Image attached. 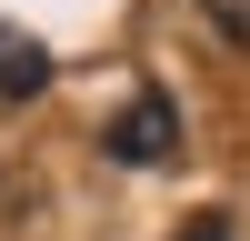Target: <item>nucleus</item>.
<instances>
[{
	"label": "nucleus",
	"mask_w": 250,
	"mask_h": 241,
	"mask_svg": "<svg viewBox=\"0 0 250 241\" xmlns=\"http://www.w3.org/2000/svg\"><path fill=\"white\" fill-rule=\"evenodd\" d=\"M110 151H120V161H170V151H180V111H170L160 91H130V111L110 120Z\"/></svg>",
	"instance_id": "f257e3e1"
},
{
	"label": "nucleus",
	"mask_w": 250,
	"mask_h": 241,
	"mask_svg": "<svg viewBox=\"0 0 250 241\" xmlns=\"http://www.w3.org/2000/svg\"><path fill=\"white\" fill-rule=\"evenodd\" d=\"M30 91H50V50L0 20V100H30Z\"/></svg>",
	"instance_id": "f03ea898"
},
{
	"label": "nucleus",
	"mask_w": 250,
	"mask_h": 241,
	"mask_svg": "<svg viewBox=\"0 0 250 241\" xmlns=\"http://www.w3.org/2000/svg\"><path fill=\"white\" fill-rule=\"evenodd\" d=\"M200 10H210V20H220L230 40H250V0H200Z\"/></svg>",
	"instance_id": "7ed1b4c3"
},
{
	"label": "nucleus",
	"mask_w": 250,
	"mask_h": 241,
	"mask_svg": "<svg viewBox=\"0 0 250 241\" xmlns=\"http://www.w3.org/2000/svg\"><path fill=\"white\" fill-rule=\"evenodd\" d=\"M180 241H230V231H220V221H190V231H180Z\"/></svg>",
	"instance_id": "20e7f679"
}]
</instances>
